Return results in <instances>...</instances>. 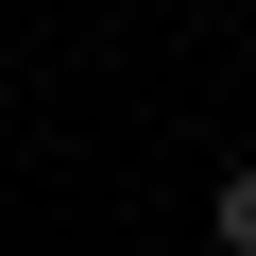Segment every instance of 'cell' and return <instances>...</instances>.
I'll return each mask as SVG.
<instances>
[{
  "label": "cell",
  "instance_id": "cell-1",
  "mask_svg": "<svg viewBox=\"0 0 256 256\" xmlns=\"http://www.w3.org/2000/svg\"><path fill=\"white\" fill-rule=\"evenodd\" d=\"M205 256H256V154H239V171L205 188Z\"/></svg>",
  "mask_w": 256,
  "mask_h": 256
}]
</instances>
